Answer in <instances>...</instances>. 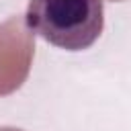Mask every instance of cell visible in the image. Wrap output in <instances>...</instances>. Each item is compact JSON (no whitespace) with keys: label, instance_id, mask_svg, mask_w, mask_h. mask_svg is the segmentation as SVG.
Masks as SVG:
<instances>
[{"label":"cell","instance_id":"7a4b0ae2","mask_svg":"<svg viewBox=\"0 0 131 131\" xmlns=\"http://www.w3.org/2000/svg\"><path fill=\"white\" fill-rule=\"evenodd\" d=\"M33 53V33L25 29L20 16H10L0 25V96L20 88L29 76Z\"/></svg>","mask_w":131,"mask_h":131},{"label":"cell","instance_id":"6da1fadb","mask_svg":"<svg viewBox=\"0 0 131 131\" xmlns=\"http://www.w3.org/2000/svg\"><path fill=\"white\" fill-rule=\"evenodd\" d=\"M25 25L53 47L84 51L104 29L102 0H29Z\"/></svg>","mask_w":131,"mask_h":131},{"label":"cell","instance_id":"277c9868","mask_svg":"<svg viewBox=\"0 0 131 131\" xmlns=\"http://www.w3.org/2000/svg\"><path fill=\"white\" fill-rule=\"evenodd\" d=\"M117 2H121V0H117Z\"/></svg>","mask_w":131,"mask_h":131},{"label":"cell","instance_id":"3957f363","mask_svg":"<svg viewBox=\"0 0 131 131\" xmlns=\"http://www.w3.org/2000/svg\"><path fill=\"white\" fill-rule=\"evenodd\" d=\"M0 131H20V129H12V127H0Z\"/></svg>","mask_w":131,"mask_h":131}]
</instances>
